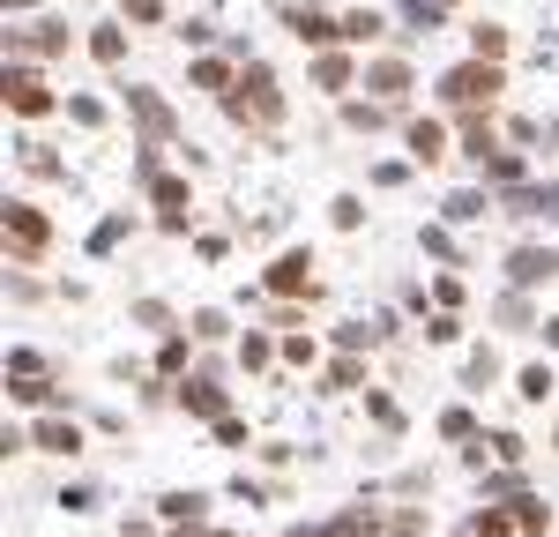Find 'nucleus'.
<instances>
[{"label": "nucleus", "mask_w": 559, "mask_h": 537, "mask_svg": "<svg viewBox=\"0 0 559 537\" xmlns=\"http://www.w3.org/2000/svg\"><path fill=\"white\" fill-rule=\"evenodd\" d=\"M500 90H508V75H500L492 60H471V68H455V75L440 83V97H448V105H492Z\"/></svg>", "instance_id": "1"}, {"label": "nucleus", "mask_w": 559, "mask_h": 537, "mask_svg": "<svg viewBox=\"0 0 559 537\" xmlns=\"http://www.w3.org/2000/svg\"><path fill=\"white\" fill-rule=\"evenodd\" d=\"M8 105H15V112H31V120H38L45 105H52V90H45L38 75H23V68H15V75H8Z\"/></svg>", "instance_id": "2"}, {"label": "nucleus", "mask_w": 559, "mask_h": 537, "mask_svg": "<svg viewBox=\"0 0 559 537\" xmlns=\"http://www.w3.org/2000/svg\"><path fill=\"white\" fill-rule=\"evenodd\" d=\"M292 38H299V45H329V38H344V23H329V15H306V8H299V15H292Z\"/></svg>", "instance_id": "3"}, {"label": "nucleus", "mask_w": 559, "mask_h": 537, "mask_svg": "<svg viewBox=\"0 0 559 537\" xmlns=\"http://www.w3.org/2000/svg\"><path fill=\"white\" fill-rule=\"evenodd\" d=\"M366 83L381 90V97H403V90H411V68H403V60H373V68H366Z\"/></svg>", "instance_id": "4"}, {"label": "nucleus", "mask_w": 559, "mask_h": 537, "mask_svg": "<svg viewBox=\"0 0 559 537\" xmlns=\"http://www.w3.org/2000/svg\"><path fill=\"white\" fill-rule=\"evenodd\" d=\"M381 31H388V23L373 15V8H350V15H344V38H350V45H373Z\"/></svg>", "instance_id": "5"}, {"label": "nucleus", "mask_w": 559, "mask_h": 537, "mask_svg": "<svg viewBox=\"0 0 559 537\" xmlns=\"http://www.w3.org/2000/svg\"><path fill=\"white\" fill-rule=\"evenodd\" d=\"M313 75H321V90H344L350 83V60H344V52H321V60H313Z\"/></svg>", "instance_id": "6"}, {"label": "nucleus", "mask_w": 559, "mask_h": 537, "mask_svg": "<svg viewBox=\"0 0 559 537\" xmlns=\"http://www.w3.org/2000/svg\"><path fill=\"white\" fill-rule=\"evenodd\" d=\"M471 45H477V60H500V52H508V31H500V23H477Z\"/></svg>", "instance_id": "7"}, {"label": "nucleus", "mask_w": 559, "mask_h": 537, "mask_svg": "<svg viewBox=\"0 0 559 537\" xmlns=\"http://www.w3.org/2000/svg\"><path fill=\"white\" fill-rule=\"evenodd\" d=\"M552 254H515V276H522V284H537V276H552Z\"/></svg>", "instance_id": "8"}, {"label": "nucleus", "mask_w": 559, "mask_h": 537, "mask_svg": "<svg viewBox=\"0 0 559 537\" xmlns=\"http://www.w3.org/2000/svg\"><path fill=\"white\" fill-rule=\"evenodd\" d=\"M90 52H97V60H105V68H112V60H120V52H128V38H120V31H97V38H90Z\"/></svg>", "instance_id": "9"}, {"label": "nucleus", "mask_w": 559, "mask_h": 537, "mask_svg": "<svg viewBox=\"0 0 559 537\" xmlns=\"http://www.w3.org/2000/svg\"><path fill=\"white\" fill-rule=\"evenodd\" d=\"M194 83H202V90H224V83H231V68H224V60H194Z\"/></svg>", "instance_id": "10"}, {"label": "nucleus", "mask_w": 559, "mask_h": 537, "mask_svg": "<svg viewBox=\"0 0 559 537\" xmlns=\"http://www.w3.org/2000/svg\"><path fill=\"white\" fill-rule=\"evenodd\" d=\"M411 150H418V157H440V128L418 120V128H411Z\"/></svg>", "instance_id": "11"}, {"label": "nucleus", "mask_w": 559, "mask_h": 537, "mask_svg": "<svg viewBox=\"0 0 559 537\" xmlns=\"http://www.w3.org/2000/svg\"><path fill=\"white\" fill-rule=\"evenodd\" d=\"M128 15H134V23H157V15H165V0H128Z\"/></svg>", "instance_id": "12"}]
</instances>
